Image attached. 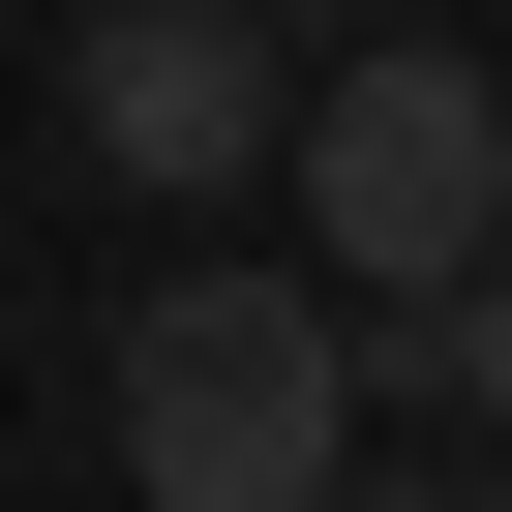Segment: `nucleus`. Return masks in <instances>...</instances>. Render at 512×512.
<instances>
[{
  "instance_id": "nucleus-5",
  "label": "nucleus",
  "mask_w": 512,
  "mask_h": 512,
  "mask_svg": "<svg viewBox=\"0 0 512 512\" xmlns=\"http://www.w3.org/2000/svg\"><path fill=\"white\" fill-rule=\"evenodd\" d=\"M332 512H482V482H332Z\"/></svg>"
},
{
  "instance_id": "nucleus-1",
  "label": "nucleus",
  "mask_w": 512,
  "mask_h": 512,
  "mask_svg": "<svg viewBox=\"0 0 512 512\" xmlns=\"http://www.w3.org/2000/svg\"><path fill=\"white\" fill-rule=\"evenodd\" d=\"M121 482L151 512H332L362 482V302H302V272H151L121 302Z\"/></svg>"
},
{
  "instance_id": "nucleus-2",
  "label": "nucleus",
  "mask_w": 512,
  "mask_h": 512,
  "mask_svg": "<svg viewBox=\"0 0 512 512\" xmlns=\"http://www.w3.org/2000/svg\"><path fill=\"white\" fill-rule=\"evenodd\" d=\"M302 241L452 332L512 272V61H302Z\"/></svg>"
},
{
  "instance_id": "nucleus-4",
  "label": "nucleus",
  "mask_w": 512,
  "mask_h": 512,
  "mask_svg": "<svg viewBox=\"0 0 512 512\" xmlns=\"http://www.w3.org/2000/svg\"><path fill=\"white\" fill-rule=\"evenodd\" d=\"M362 362H452V392H482V422H512V272H482V302H452V332H362Z\"/></svg>"
},
{
  "instance_id": "nucleus-3",
  "label": "nucleus",
  "mask_w": 512,
  "mask_h": 512,
  "mask_svg": "<svg viewBox=\"0 0 512 512\" xmlns=\"http://www.w3.org/2000/svg\"><path fill=\"white\" fill-rule=\"evenodd\" d=\"M91 151L211 211V181L302 151V91H272V31H241V0H121V31H91Z\"/></svg>"
},
{
  "instance_id": "nucleus-6",
  "label": "nucleus",
  "mask_w": 512,
  "mask_h": 512,
  "mask_svg": "<svg viewBox=\"0 0 512 512\" xmlns=\"http://www.w3.org/2000/svg\"><path fill=\"white\" fill-rule=\"evenodd\" d=\"M241 31H362V0H241Z\"/></svg>"
}]
</instances>
